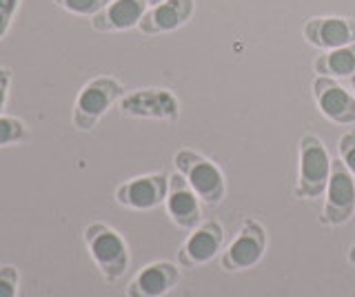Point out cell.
Masks as SVG:
<instances>
[{"mask_svg":"<svg viewBox=\"0 0 355 297\" xmlns=\"http://www.w3.org/2000/svg\"><path fill=\"white\" fill-rule=\"evenodd\" d=\"M85 246L107 282H118L129 271L131 253L125 237L105 222H92L83 231Z\"/></svg>","mask_w":355,"mask_h":297,"instance_id":"obj_1","label":"cell"},{"mask_svg":"<svg viewBox=\"0 0 355 297\" xmlns=\"http://www.w3.org/2000/svg\"><path fill=\"white\" fill-rule=\"evenodd\" d=\"M173 164L175 171L191 184V189L198 193L202 204L218 206L225 202L227 197L225 173L220 171V167L214 160H209L207 156L193 149H180L173 156Z\"/></svg>","mask_w":355,"mask_h":297,"instance_id":"obj_2","label":"cell"},{"mask_svg":"<svg viewBox=\"0 0 355 297\" xmlns=\"http://www.w3.org/2000/svg\"><path fill=\"white\" fill-rule=\"evenodd\" d=\"M125 96V87L114 75H98L76 96L71 123L78 131H94L103 116Z\"/></svg>","mask_w":355,"mask_h":297,"instance_id":"obj_3","label":"cell"},{"mask_svg":"<svg viewBox=\"0 0 355 297\" xmlns=\"http://www.w3.org/2000/svg\"><path fill=\"white\" fill-rule=\"evenodd\" d=\"M331 162L333 158L329 156V149L318 136L306 134L300 138V171L295 195L302 200H318L324 195L331 175Z\"/></svg>","mask_w":355,"mask_h":297,"instance_id":"obj_4","label":"cell"},{"mask_svg":"<svg viewBox=\"0 0 355 297\" xmlns=\"http://www.w3.org/2000/svg\"><path fill=\"white\" fill-rule=\"evenodd\" d=\"M355 213V178L347 169L342 158L331 162V175L324 191V208H322L320 224L342 226Z\"/></svg>","mask_w":355,"mask_h":297,"instance_id":"obj_5","label":"cell"},{"mask_svg":"<svg viewBox=\"0 0 355 297\" xmlns=\"http://www.w3.org/2000/svg\"><path fill=\"white\" fill-rule=\"evenodd\" d=\"M120 114L129 118H147V120H164L175 123L180 118V100L173 91L160 89V87H147L125 93L118 100Z\"/></svg>","mask_w":355,"mask_h":297,"instance_id":"obj_6","label":"cell"},{"mask_svg":"<svg viewBox=\"0 0 355 297\" xmlns=\"http://www.w3.org/2000/svg\"><path fill=\"white\" fill-rule=\"evenodd\" d=\"M266 251V231L258 222V219L247 217L242 222L238 235L233 237V242L227 246V251L222 253L220 267L236 273V271H247L253 269L258 264Z\"/></svg>","mask_w":355,"mask_h":297,"instance_id":"obj_7","label":"cell"},{"mask_svg":"<svg viewBox=\"0 0 355 297\" xmlns=\"http://www.w3.org/2000/svg\"><path fill=\"white\" fill-rule=\"evenodd\" d=\"M169 193V173H147L131 178L116 189V202L131 211H151L164 204Z\"/></svg>","mask_w":355,"mask_h":297,"instance_id":"obj_8","label":"cell"},{"mask_svg":"<svg viewBox=\"0 0 355 297\" xmlns=\"http://www.w3.org/2000/svg\"><path fill=\"white\" fill-rule=\"evenodd\" d=\"M222 244H225V228H222V224L216 222V219L200 222L191 231V235L182 242L180 251H178V264L182 269L205 267V264L218 258Z\"/></svg>","mask_w":355,"mask_h":297,"instance_id":"obj_9","label":"cell"},{"mask_svg":"<svg viewBox=\"0 0 355 297\" xmlns=\"http://www.w3.org/2000/svg\"><path fill=\"white\" fill-rule=\"evenodd\" d=\"M302 36L309 45H313L322 51L353 45L355 42V18H344V16L309 18L302 27Z\"/></svg>","mask_w":355,"mask_h":297,"instance_id":"obj_10","label":"cell"},{"mask_svg":"<svg viewBox=\"0 0 355 297\" xmlns=\"http://www.w3.org/2000/svg\"><path fill=\"white\" fill-rule=\"evenodd\" d=\"M164 206L171 222L182 231H193L202 219V200L178 171L169 175V193Z\"/></svg>","mask_w":355,"mask_h":297,"instance_id":"obj_11","label":"cell"},{"mask_svg":"<svg viewBox=\"0 0 355 297\" xmlns=\"http://www.w3.org/2000/svg\"><path fill=\"white\" fill-rule=\"evenodd\" d=\"M313 96L320 114L336 125H355V96L347 91L336 78L315 75Z\"/></svg>","mask_w":355,"mask_h":297,"instance_id":"obj_12","label":"cell"},{"mask_svg":"<svg viewBox=\"0 0 355 297\" xmlns=\"http://www.w3.org/2000/svg\"><path fill=\"white\" fill-rule=\"evenodd\" d=\"M180 282V269L173 262H151L127 286V297H164Z\"/></svg>","mask_w":355,"mask_h":297,"instance_id":"obj_13","label":"cell"},{"mask_svg":"<svg viewBox=\"0 0 355 297\" xmlns=\"http://www.w3.org/2000/svg\"><path fill=\"white\" fill-rule=\"evenodd\" d=\"M196 0H164V3L149 7V12L140 20L138 29L147 36L169 34L180 29L193 16Z\"/></svg>","mask_w":355,"mask_h":297,"instance_id":"obj_14","label":"cell"},{"mask_svg":"<svg viewBox=\"0 0 355 297\" xmlns=\"http://www.w3.org/2000/svg\"><path fill=\"white\" fill-rule=\"evenodd\" d=\"M149 12L147 0H111V3L92 18V27L103 34L127 31L140 25L144 14Z\"/></svg>","mask_w":355,"mask_h":297,"instance_id":"obj_15","label":"cell"},{"mask_svg":"<svg viewBox=\"0 0 355 297\" xmlns=\"http://www.w3.org/2000/svg\"><path fill=\"white\" fill-rule=\"evenodd\" d=\"M313 69L318 75H327V78H351L355 73V42L340 49L324 51L315 58Z\"/></svg>","mask_w":355,"mask_h":297,"instance_id":"obj_16","label":"cell"},{"mask_svg":"<svg viewBox=\"0 0 355 297\" xmlns=\"http://www.w3.org/2000/svg\"><path fill=\"white\" fill-rule=\"evenodd\" d=\"M29 140V129L25 120L16 116H0V147H14Z\"/></svg>","mask_w":355,"mask_h":297,"instance_id":"obj_17","label":"cell"},{"mask_svg":"<svg viewBox=\"0 0 355 297\" xmlns=\"http://www.w3.org/2000/svg\"><path fill=\"white\" fill-rule=\"evenodd\" d=\"M55 5L64 12H69L73 16H89L94 18L98 12H103V9L111 3V0H53Z\"/></svg>","mask_w":355,"mask_h":297,"instance_id":"obj_18","label":"cell"},{"mask_svg":"<svg viewBox=\"0 0 355 297\" xmlns=\"http://www.w3.org/2000/svg\"><path fill=\"white\" fill-rule=\"evenodd\" d=\"M20 293V273L14 264L0 267V297H18Z\"/></svg>","mask_w":355,"mask_h":297,"instance_id":"obj_19","label":"cell"},{"mask_svg":"<svg viewBox=\"0 0 355 297\" xmlns=\"http://www.w3.org/2000/svg\"><path fill=\"white\" fill-rule=\"evenodd\" d=\"M338 151H340L342 162L347 164V169L355 178V131H349V134H344L338 140Z\"/></svg>","mask_w":355,"mask_h":297,"instance_id":"obj_20","label":"cell"},{"mask_svg":"<svg viewBox=\"0 0 355 297\" xmlns=\"http://www.w3.org/2000/svg\"><path fill=\"white\" fill-rule=\"evenodd\" d=\"M22 0H0V40L7 36V31L14 23V16L18 14Z\"/></svg>","mask_w":355,"mask_h":297,"instance_id":"obj_21","label":"cell"},{"mask_svg":"<svg viewBox=\"0 0 355 297\" xmlns=\"http://www.w3.org/2000/svg\"><path fill=\"white\" fill-rule=\"evenodd\" d=\"M11 69L9 67H0V116H3L7 100H9V87H11Z\"/></svg>","mask_w":355,"mask_h":297,"instance_id":"obj_22","label":"cell"},{"mask_svg":"<svg viewBox=\"0 0 355 297\" xmlns=\"http://www.w3.org/2000/svg\"><path fill=\"white\" fill-rule=\"evenodd\" d=\"M347 258H349V264H353V267H355V244L349 249V255Z\"/></svg>","mask_w":355,"mask_h":297,"instance_id":"obj_23","label":"cell"},{"mask_svg":"<svg viewBox=\"0 0 355 297\" xmlns=\"http://www.w3.org/2000/svg\"><path fill=\"white\" fill-rule=\"evenodd\" d=\"M149 3V7H155V5H160V3H164V0H147Z\"/></svg>","mask_w":355,"mask_h":297,"instance_id":"obj_24","label":"cell"},{"mask_svg":"<svg viewBox=\"0 0 355 297\" xmlns=\"http://www.w3.org/2000/svg\"><path fill=\"white\" fill-rule=\"evenodd\" d=\"M351 89H353V96H355V73L351 75Z\"/></svg>","mask_w":355,"mask_h":297,"instance_id":"obj_25","label":"cell"}]
</instances>
